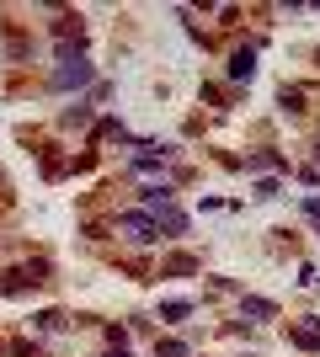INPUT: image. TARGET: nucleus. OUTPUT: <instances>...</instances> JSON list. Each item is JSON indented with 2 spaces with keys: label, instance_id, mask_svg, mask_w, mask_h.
<instances>
[{
  "label": "nucleus",
  "instance_id": "obj_1",
  "mask_svg": "<svg viewBox=\"0 0 320 357\" xmlns=\"http://www.w3.org/2000/svg\"><path fill=\"white\" fill-rule=\"evenodd\" d=\"M118 229L128 240H155V235H160V224H155L150 213H118Z\"/></svg>",
  "mask_w": 320,
  "mask_h": 357
},
{
  "label": "nucleus",
  "instance_id": "obj_3",
  "mask_svg": "<svg viewBox=\"0 0 320 357\" xmlns=\"http://www.w3.org/2000/svg\"><path fill=\"white\" fill-rule=\"evenodd\" d=\"M251 75H257V54H251V48H241V54L229 59V80H251Z\"/></svg>",
  "mask_w": 320,
  "mask_h": 357
},
{
  "label": "nucleus",
  "instance_id": "obj_9",
  "mask_svg": "<svg viewBox=\"0 0 320 357\" xmlns=\"http://www.w3.org/2000/svg\"><path fill=\"white\" fill-rule=\"evenodd\" d=\"M251 165H257V171H267V165H283V155H273V149H261V155H251Z\"/></svg>",
  "mask_w": 320,
  "mask_h": 357
},
{
  "label": "nucleus",
  "instance_id": "obj_10",
  "mask_svg": "<svg viewBox=\"0 0 320 357\" xmlns=\"http://www.w3.org/2000/svg\"><path fill=\"white\" fill-rule=\"evenodd\" d=\"M305 213H310V219L320 224V197H305Z\"/></svg>",
  "mask_w": 320,
  "mask_h": 357
},
{
  "label": "nucleus",
  "instance_id": "obj_8",
  "mask_svg": "<svg viewBox=\"0 0 320 357\" xmlns=\"http://www.w3.org/2000/svg\"><path fill=\"white\" fill-rule=\"evenodd\" d=\"M283 112H305V96H299V91H289V86H283Z\"/></svg>",
  "mask_w": 320,
  "mask_h": 357
},
{
  "label": "nucleus",
  "instance_id": "obj_4",
  "mask_svg": "<svg viewBox=\"0 0 320 357\" xmlns=\"http://www.w3.org/2000/svg\"><path fill=\"white\" fill-rule=\"evenodd\" d=\"M294 347H305V352H320V326H305V331H289Z\"/></svg>",
  "mask_w": 320,
  "mask_h": 357
},
{
  "label": "nucleus",
  "instance_id": "obj_7",
  "mask_svg": "<svg viewBox=\"0 0 320 357\" xmlns=\"http://www.w3.org/2000/svg\"><path fill=\"white\" fill-rule=\"evenodd\" d=\"M160 314H166V320H187V314H192V304H187V298H166V304H160Z\"/></svg>",
  "mask_w": 320,
  "mask_h": 357
},
{
  "label": "nucleus",
  "instance_id": "obj_6",
  "mask_svg": "<svg viewBox=\"0 0 320 357\" xmlns=\"http://www.w3.org/2000/svg\"><path fill=\"white\" fill-rule=\"evenodd\" d=\"M155 224H166L171 235H182V229H187V213H176V208H171V203H166V208H160V219H155Z\"/></svg>",
  "mask_w": 320,
  "mask_h": 357
},
{
  "label": "nucleus",
  "instance_id": "obj_2",
  "mask_svg": "<svg viewBox=\"0 0 320 357\" xmlns=\"http://www.w3.org/2000/svg\"><path fill=\"white\" fill-rule=\"evenodd\" d=\"M86 80H91V64H86V59L64 64V70L54 75V86H59V91H70V86H86Z\"/></svg>",
  "mask_w": 320,
  "mask_h": 357
},
{
  "label": "nucleus",
  "instance_id": "obj_5",
  "mask_svg": "<svg viewBox=\"0 0 320 357\" xmlns=\"http://www.w3.org/2000/svg\"><path fill=\"white\" fill-rule=\"evenodd\" d=\"M241 314H251V320H273V314H277V304H267V298H245V304H241Z\"/></svg>",
  "mask_w": 320,
  "mask_h": 357
}]
</instances>
